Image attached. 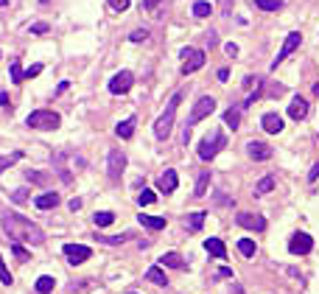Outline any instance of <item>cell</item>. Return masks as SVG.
<instances>
[{
    "label": "cell",
    "instance_id": "1",
    "mask_svg": "<svg viewBox=\"0 0 319 294\" xmlns=\"http://www.w3.org/2000/svg\"><path fill=\"white\" fill-rule=\"evenodd\" d=\"M3 230H6V236L11 238V241H17V244H42L45 241V233L39 227H36L31 219H25V216L20 213H6L3 216Z\"/></svg>",
    "mask_w": 319,
    "mask_h": 294
},
{
    "label": "cell",
    "instance_id": "2",
    "mask_svg": "<svg viewBox=\"0 0 319 294\" xmlns=\"http://www.w3.org/2000/svg\"><path fill=\"white\" fill-rule=\"evenodd\" d=\"M182 104V90H177V93L171 95L168 107L163 109V115L154 121V137L157 140H165V137L171 135V129H174V118H177V107Z\"/></svg>",
    "mask_w": 319,
    "mask_h": 294
},
{
    "label": "cell",
    "instance_id": "3",
    "mask_svg": "<svg viewBox=\"0 0 319 294\" xmlns=\"http://www.w3.org/2000/svg\"><path fill=\"white\" fill-rule=\"evenodd\" d=\"M213 109H216V98H213V95H202V98L193 104L191 118H188V123H185V132H182V135H185V143H188V137H191V129L196 126L199 121H205V118L213 112Z\"/></svg>",
    "mask_w": 319,
    "mask_h": 294
},
{
    "label": "cell",
    "instance_id": "4",
    "mask_svg": "<svg viewBox=\"0 0 319 294\" xmlns=\"http://www.w3.org/2000/svg\"><path fill=\"white\" fill-rule=\"evenodd\" d=\"M25 123H28L31 129L53 132V129H59L62 118H59V112H53V109H34V112H31L28 118H25Z\"/></svg>",
    "mask_w": 319,
    "mask_h": 294
},
{
    "label": "cell",
    "instance_id": "5",
    "mask_svg": "<svg viewBox=\"0 0 319 294\" xmlns=\"http://www.w3.org/2000/svg\"><path fill=\"white\" fill-rule=\"evenodd\" d=\"M227 146V137H224V132H219V129H213L210 135H205L202 137V143H199V160H213L216 154H219L221 149Z\"/></svg>",
    "mask_w": 319,
    "mask_h": 294
},
{
    "label": "cell",
    "instance_id": "6",
    "mask_svg": "<svg viewBox=\"0 0 319 294\" xmlns=\"http://www.w3.org/2000/svg\"><path fill=\"white\" fill-rule=\"evenodd\" d=\"M179 59H182V70L179 73H196V70H202V65H205V53L199 48H182L179 50Z\"/></svg>",
    "mask_w": 319,
    "mask_h": 294
},
{
    "label": "cell",
    "instance_id": "7",
    "mask_svg": "<svg viewBox=\"0 0 319 294\" xmlns=\"http://www.w3.org/2000/svg\"><path fill=\"white\" fill-rule=\"evenodd\" d=\"M132 84H135V73L132 70H121V73H115L112 79H109V93L112 95H123L132 90Z\"/></svg>",
    "mask_w": 319,
    "mask_h": 294
},
{
    "label": "cell",
    "instance_id": "8",
    "mask_svg": "<svg viewBox=\"0 0 319 294\" xmlns=\"http://www.w3.org/2000/svg\"><path fill=\"white\" fill-rule=\"evenodd\" d=\"M62 252H64V258H67V264H73V266L90 261V255H92V250L84 247V244H64Z\"/></svg>",
    "mask_w": 319,
    "mask_h": 294
},
{
    "label": "cell",
    "instance_id": "9",
    "mask_svg": "<svg viewBox=\"0 0 319 294\" xmlns=\"http://www.w3.org/2000/svg\"><path fill=\"white\" fill-rule=\"evenodd\" d=\"M123 171H126V154L112 149L109 151V160H106V174H109V180H121Z\"/></svg>",
    "mask_w": 319,
    "mask_h": 294
},
{
    "label": "cell",
    "instance_id": "10",
    "mask_svg": "<svg viewBox=\"0 0 319 294\" xmlns=\"http://www.w3.org/2000/svg\"><path fill=\"white\" fill-rule=\"evenodd\" d=\"M314 250V238L308 233H294L289 241V252L291 255H308Z\"/></svg>",
    "mask_w": 319,
    "mask_h": 294
},
{
    "label": "cell",
    "instance_id": "11",
    "mask_svg": "<svg viewBox=\"0 0 319 294\" xmlns=\"http://www.w3.org/2000/svg\"><path fill=\"white\" fill-rule=\"evenodd\" d=\"M300 42H303V36H300V31H291L289 36H286V42H283V48H280V53H277V59L272 62V70H277V65L283 62L286 56H291L294 50L300 48Z\"/></svg>",
    "mask_w": 319,
    "mask_h": 294
},
{
    "label": "cell",
    "instance_id": "12",
    "mask_svg": "<svg viewBox=\"0 0 319 294\" xmlns=\"http://www.w3.org/2000/svg\"><path fill=\"white\" fill-rule=\"evenodd\" d=\"M235 224L244 227V230H255V233H263V230H266V219L258 216V213H238L235 216Z\"/></svg>",
    "mask_w": 319,
    "mask_h": 294
},
{
    "label": "cell",
    "instance_id": "13",
    "mask_svg": "<svg viewBox=\"0 0 319 294\" xmlns=\"http://www.w3.org/2000/svg\"><path fill=\"white\" fill-rule=\"evenodd\" d=\"M67 151H56V154H53V168H56V174H59V180L64 182V185H70L73 182V174L67 171V168H64V163H67Z\"/></svg>",
    "mask_w": 319,
    "mask_h": 294
},
{
    "label": "cell",
    "instance_id": "14",
    "mask_svg": "<svg viewBox=\"0 0 319 294\" xmlns=\"http://www.w3.org/2000/svg\"><path fill=\"white\" fill-rule=\"evenodd\" d=\"M247 154L255 160V163H263V160L272 157V149H269L266 143H258V140H252V143L247 146Z\"/></svg>",
    "mask_w": 319,
    "mask_h": 294
},
{
    "label": "cell",
    "instance_id": "15",
    "mask_svg": "<svg viewBox=\"0 0 319 294\" xmlns=\"http://www.w3.org/2000/svg\"><path fill=\"white\" fill-rule=\"evenodd\" d=\"M289 115L294 118V121H303V118H308V101L300 98V95H294L289 104Z\"/></svg>",
    "mask_w": 319,
    "mask_h": 294
},
{
    "label": "cell",
    "instance_id": "16",
    "mask_svg": "<svg viewBox=\"0 0 319 294\" xmlns=\"http://www.w3.org/2000/svg\"><path fill=\"white\" fill-rule=\"evenodd\" d=\"M261 123H263V129L269 132V135H280V132H283V118L275 115V112H266L261 118Z\"/></svg>",
    "mask_w": 319,
    "mask_h": 294
},
{
    "label": "cell",
    "instance_id": "17",
    "mask_svg": "<svg viewBox=\"0 0 319 294\" xmlns=\"http://www.w3.org/2000/svg\"><path fill=\"white\" fill-rule=\"evenodd\" d=\"M157 185H160L163 194H174V191H177V171H174V168H165Z\"/></svg>",
    "mask_w": 319,
    "mask_h": 294
},
{
    "label": "cell",
    "instance_id": "18",
    "mask_svg": "<svg viewBox=\"0 0 319 294\" xmlns=\"http://www.w3.org/2000/svg\"><path fill=\"white\" fill-rule=\"evenodd\" d=\"M135 126H137V118H135V115H129L126 121H121L118 126H115V135L123 137V140H129V137L135 135Z\"/></svg>",
    "mask_w": 319,
    "mask_h": 294
},
{
    "label": "cell",
    "instance_id": "19",
    "mask_svg": "<svg viewBox=\"0 0 319 294\" xmlns=\"http://www.w3.org/2000/svg\"><path fill=\"white\" fill-rule=\"evenodd\" d=\"M205 250L210 252L213 258H227V247H224V241H221V238H207V241H205Z\"/></svg>",
    "mask_w": 319,
    "mask_h": 294
},
{
    "label": "cell",
    "instance_id": "20",
    "mask_svg": "<svg viewBox=\"0 0 319 294\" xmlns=\"http://www.w3.org/2000/svg\"><path fill=\"white\" fill-rule=\"evenodd\" d=\"M34 205H36L39 210H50V208H56V205H59V194L53 191V194H42V196H36Z\"/></svg>",
    "mask_w": 319,
    "mask_h": 294
},
{
    "label": "cell",
    "instance_id": "21",
    "mask_svg": "<svg viewBox=\"0 0 319 294\" xmlns=\"http://www.w3.org/2000/svg\"><path fill=\"white\" fill-rule=\"evenodd\" d=\"M160 266H168V269H182L185 258L179 255V252H165L163 258H160Z\"/></svg>",
    "mask_w": 319,
    "mask_h": 294
},
{
    "label": "cell",
    "instance_id": "22",
    "mask_svg": "<svg viewBox=\"0 0 319 294\" xmlns=\"http://www.w3.org/2000/svg\"><path fill=\"white\" fill-rule=\"evenodd\" d=\"M137 222H140L143 227H149V230H163L165 227L163 216H146V213H140V216H137Z\"/></svg>",
    "mask_w": 319,
    "mask_h": 294
},
{
    "label": "cell",
    "instance_id": "23",
    "mask_svg": "<svg viewBox=\"0 0 319 294\" xmlns=\"http://www.w3.org/2000/svg\"><path fill=\"white\" fill-rule=\"evenodd\" d=\"M146 278H149L151 283H157V286H168V278H165L163 266H149V269H146Z\"/></svg>",
    "mask_w": 319,
    "mask_h": 294
},
{
    "label": "cell",
    "instance_id": "24",
    "mask_svg": "<svg viewBox=\"0 0 319 294\" xmlns=\"http://www.w3.org/2000/svg\"><path fill=\"white\" fill-rule=\"evenodd\" d=\"M205 219H207V213H205V210H199V213L188 216V219H185V224H188V230H191V233H199V230H202V224H205Z\"/></svg>",
    "mask_w": 319,
    "mask_h": 294
},
{
    "label": "cell",
    "instance_id": "25",
    "mask_svg": "<svg viewBox=\"0 0 319 294\" xmlns=\"http://www.w3.org/2000/svg\"><path fill=\"white\" fill-rule=\"evenodd\" d=\"M224 123H227L230 129H238V123H241V107L224 109Z\"/></svg>",
    "mask_w": 319,
    "mask_h": 294
},
{
    "label": "cell",
    "instance_id": "26",
    "mask_svg": "<svg viewBox=\"0 0 319 294\" xmlns=\"http://www.w3.org/2000/svg\"><path fill=\"white\" fill-rule=\"evenodd\" d=\"M129 233H121V236H98V233H95V241H101V244H109V247H121L123 241H129Z\"/></svg>",
    "mask_w": 319,
    "mask_h": 294
},
{
    "label": "cell",
    "instance_id": "27",
    "mask_svg": "<svg viewBox=\"0 0 319 294\" xmlns=\"http://www.w3.org/2000/svg\"><path fill=\"white\" fill-rule=\"evenodd\" d=\"M34 292H36V294H50V292H53V278H50V275H42V278H36Z\"/></svg>",
    "mask_w": 319,
    "mask_h": 294
},
{
    "label": "cell",
    "instance_id": "28",
    "mask_svg": "<svg viewBox=\"0 0 319 294\" xmlns=\"http://www.w3.org/2000/svg\"><path fill=\"white\" fill-rule=\"evenodd\" d=\"M272 191H275V177H272V174H266V177H263V180L255 185V194L263 196V194H272Z\"/></svg>",
    "mask_w": 319,
    "mask_h": 294
},
{
    "label": "cell",
    "instance_id": "29",
    "mask_svg": "<svg viewBox=\"0 0 319 294\" xmlns=\"http://www.w3.org/2000/svg\"><path fill=\"white\" fill-rule=\"evenodd\" d=\"M17 160H22V151H11V154H0V174L6 171V168H11V165H14Z\"/></svg>",
    "mask_w": 319,
    "mask_h": 294
},
{
    "label": "cell",
    "instance_id": "30",
    "mask_svg": "<svg viewBox=\"0 0 319 294\" xmlns=\"http://www.w3.org/2000/svg\"><path fill=\"white\" fill-rule=\"evenodd\" d=\"M207 185H210V171H202L196 180V188H193V194L196 196H205L207 194Z\"/></svg>",
    "mask_w": 319,
    "mask_h": 294
},
{
    "label": "cell",
    "instance_id": "31",
    "mask_svg": "<svg viewBox=\"0 0 319 294\" xmlns=\"http://www.w3.org/2000/svg\"><path fill=\"white\" fill-rule=\"evenodd\" d=\"M255 241H249V238H241V241H238V252H241L244 258H252V255H255Z\"/></svg>",
    "mask_w": 319,
    "mask_h": 294
},
{
    "label": "cell",
    "instance_id": "32",
    "mask_svg": "<svg viewBox=\"0 0 319 294\" xmlns=\"http://www.w3.org/2000/svg\"><path fill=\"white\" fill-rule=\"evenodd\" d=\"M210 11H213V6L207 0H196V3H193V17H207Z\"/></svg>",
    "mask_w": 319,
    "mask_h": 294
},
{
    "label": "cell",
    "instance_id": "33",
    "mask_svg": "<svg viewBox=\"0 0 319 294\" xmlns=\"http://www.w3.org/2000/svg\"><path fill=\"white\" fill-rule=\"evenodd\" d=\"M25 180L31 182V185H42V182H48L50 177L45 171H25Z\"/></svg>",
    "mask_w": 319,
    "mask_h": 294
},
{
    "label": "cell",
    "instance_id": "34",
    "mask_svg": "<svg viewBox=\"0 0 319 294\" xmlns=\"http://www.w3.org/2000/svg\"><path fill=\"white\" fill-rule=\"evenodd\" d=\"M252 3H255V6L261 8V11H277V8L283 6L280 0H252Z\"/></svg>",
    "mask_w": 319,
    "mask_h": 294
},
{
    "label": "cell",
    "instance_id": "35",
    "mask_svg": "<svg viewBox=\"0 0 319 294\" xmlns=\"http://www.w3.org/2000/svg\"><path fill=\"white\" fill-rule=\"evenodd\" d=\"M92 222L98 224V227H109V224L115 222V216H112V213H106V210H101V213L92 216Z\"/></svg>",
    "mask_w": 319,
    "mask_h": 294
},
{
    "label": "cell",
    "instance_id": "36",
    "mask_svg": "<svg viewBox=\"0 0 319 294\" xmlns=\"http://www.w3.org/2000/svg\"><path fill=\"white\" fill-rule=\"evenodd\" d=\"M11 252H14V258L20 261V264H25V261H28V250H25L22 244H17V241L11 244Z\"/></svg>",
    "mask_w": 319,
    "mask_h": 294
},
{
    "label": "cell",
    "instance_id": "37",
    "mask_svg": "<svg viewBox=\"0 0 319 294\" xmlns=\"http://www.w3.org/2000/svg\"><path fill=\"white\" fill-rule=\"evenodd\" d=\"M154 199H157V196H154V191H149V188H143V191H140V199H137V202H140V205H154Z\"/></svg>",
    "mask_w": 319,
    "mask_h": 294
},
{
    "label": "cell",
    "instance_id": "38",
    "mask_svg": "<svg viewBox=\"0 0 319 294\" xmlns=\"http://www.w3.org/2000/svg\"><path fill=\"white\" fill-rule=\"evenodd\" d=\"M22 79H25V76H22V67H20V62H11V81H14V84H20Z\"/></svg>",
    "mask_w": 319,
    "mask_h": 294
},
{
    "label": "cell",
    "instance_id": "39",
    "mask_svg": "<svg viewBox=\"0 0 319 294\" xmlns=\"http://www.w3.org/2000/svg\"><path fill=\"white\" fill-rule=\"evenodd\" d=\"M0 280H3L6 286H11V283H14V278H11V272H8V269H6V264H3V258H0Z\"/></svg>",
    "mask_w": 319,
    "mask_h": 294
},
{
    "label": "cell",
    "instance_id": "40",
    "mask_svg": "<svg viewBox=\"0 0 319 294\" xmlns=\"http://www.w3.org/2000/svg\"><path fill=\"white\" fill-rule=\"evenodd\" d=\"M106 3H109L112 11H126L129 8V0H106Z\"/></svg>",
    "mask_w": 319,
    "mask_h": 294
},
{
    "label": "cell",
    "instance_id": "41",
    "mask_svg": "<svg viewBox=\"0 0 319 294\" xmlns=\"http://www.w3.org/2000/svg\"><path fill=\"white\" fill-rule=\"evenodd\" d=\"M146 36H149V31H146V28H137V31H132V34H129V39H132V42H143Z\"/></svg>",
    "mask_w": 319,
    "mask_h": 294
},
{
    "label": "cell",
    "instance_id": "42",
    "mask_svg": "<svg viewBox=\"0 0 319 294\" xmlns=\"http://www.w3.org/2000/svg\"><path fill=\"white\" fill-rule=\"evenodd\" d=\"M39 73H42V65H31L28 70H22V76H25V79H36Z\"/></svg>",
    "mask_w": 319,
    "mask_h": 294
},
{
    "label": "cell",
    "instance_id": "43",
    "mask_svg": "<svg viewBox=\"0 0 319 294\" xmlns=\"http://www.w3.org/2000/svg\"><path fill=\"white\" fill-rule=\"evenodd\" d=\"M31 34H48V22H34V25H31Z\"/></svg>",
    "mask_w": 319,
    "mask_h": 294
},
{
    "label": "cell",
    "instance_id": "44",
    "mask_svg": "<svg viewBox=\"0 0 319 294\" xmlns=\"http://www.w3.org/2000/svg\"><path fill=\"white\" fill-rule=\"evenodd\" d=\"M258 98H261V87H258L255 93H249V95H247V101H244V107H252V104H255Z\"/></svg>",
    "mask_w": 319,
    "mask_h": 294
},
{
    "label": "cell",
    "instance_id": "45",
    "mask_svg": "<svg viewBox=\"0 0 319 294\" xmlns=\"http://www.w3.org/2000/svg\"><path fill=\"white\" fill-rule=\"evenodd\" d=\"M224 53H227V56H238V45L227 42V45H224Z\"/></svg>",
    "mask_w": 319,
    "mask_h": 294
},
{
    "label": "cell",
    "instance_id": "46",
    "mask_svg": "<svg viewBox=\"0 0 319 294\" xmlns=\"http://www.w3.org/2000/svg\"><path fill=\"white\" fill-rule=\"evenodd\" d=\"M67 208H70L73 213H76V210H81V199H78V196H73V199L67 202Z\"/></svg>",
    "mask_w": 319,
    "mask_h": 294
},
{
    "label": "cell",
    "instance_id": "47",
    "mask_svg": "<svg viewBox=\"0 0 319 294\" xmlns=\"http://www.w3.org/2000/svg\"><path fill=\"white\" fill-rule=\"evenodd\" d=\"M317 180H319V163L314 165V168H311V174H308V182H317Z\"/></svg>",
    "mask_w": 319,
    "mask_h": 294
},
{
    "label": "cell",
    "instance_id": "48",
    "mask_svg": "<svg viewBox=\"0 0 319 294\" xmlns=\"http://www.w3.org/2000/svg\"><path fill=\"white\" fill-rule=\"evenodd\" d=\"M216 278H233V269H227V266H221L219 272H216Z\"/></svg>",
    "mask_w": 319,
    "mask_h": 294
},
{
    "label": "cell",
    "instance_id": "49",
    "mask_svg": "<svg viewBox=\"0 0 319 294\" xmlns=\"http://www.w3.org/2000/svg\"><path fill=\"white\" fill-rule=\"evenodd\" d=\"M230 79V70L227 67H219V81H227Z\"/></svg>",
    "mask_w": 319,
    "mask_h": 294
},
{
    "label": "cell",
    "instance_id": "50",
    "mask_svg": "<svg viewBox=\"0 0 319 294\" xmlns=\"http://www.w3.org/2000/svg\"><path fill=\"white\" fill-rule=\"evenodd\" d=\"M157 3H160V0H143V6L149 8V11H151V8H157Z\"/></svg>",
    "mask_w": 319,
    "mask_h": 294
},
{
    "label": "cell",
    "instance_id": "51",
    "mask_svg": "<svg viewBox=\"0 0 319 294\" xmlns=\"http://www.w3.org/2000/svg\"><path fill=\"white\" fill-rule=\"evenodd\" d=\"M64 90H67V81H59V87H56V93H53V95H62Z\"/></svg>",
    "mask_w": 319,
    "mask_h": 294
},
{
    "label": "cell",
    "instance_id": "52",
    "mask_svg": "<svg viewBox=\"0 0 319 294\" xmlns=\"http://www.w3.org/2000/svg\"><path fill=\"white\" fill-rule=\"evenodd\" d=\"M6 104H8V95L3 93V90H0V107H6Z\"/></svg>",
    "mask_w": 319,
    "mask_h": 294
},
{
    "label": "cell",
    "instance_id": "53",
    "mask_svg": "<svg viewBox=\"0 0 319 294\" xmlns=\"http://www.w3.org/2000/svg\"><path fill=\"white\" fill-rule=\"evenodd\" d=\"M3 6H8V0H0V8H3Z\"/></svg>",
    "mask_w": 319,
    "mask_h": 294
},
{
    "label": "cell",
    "instance_id": "54",
    "mask_svg": "<svg viewBox=\"0 0 319 294\" xmlns=\"http://www.w3.org/2000/svg\"><path fill=\"white\" fill-rule=\"evenodd\" d=\"M132 294H135V292H132Z\"/></svg>",
    "mask_w": 319,
    "mask_h": 294
}]
</instances>
